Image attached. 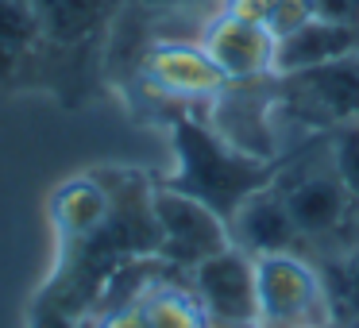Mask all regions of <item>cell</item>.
Wrapping results in <instances>:
<instances>
[{"instance_id": "1", "label": "cell", "mask_w": 359, "mask_h": 328, "mask_svg": "<svg viewBox=\"0 0 359 328\" xmlns=\"http://www.w3.org/2000/svg\"><path fill=\"white\" fill-rule=\"evenodd\" d=\"M274 182L290 205V217L305 240V251L317 263H332L359 243V197L344 182L332 147H328V135L309 158L278 163Z\"/></svg>"}, {"instance_id": "2", "label": "cell", "mask_w": 359, "mask_h": 328, "mask_svg": "<svg viewBox=\"0 0 359 328\" xmlns=\"http://www.w3.org/2000/svg\"><path fill=\"white\" fill-rule=\"evenodd\" d=\"M170 147H174V174L166 178V186L194 193L197 201L212 205L224 220L251 189L266 186L278 170V163L243 155L212 132L209 120L201 124L194 116H178L170 124Z\"/></svg>"}, {"instance_id": "3", "label": "cell", "mask_w": 359, "mask_h": 328, "mask_svg": "<svg viewBox=\"0 0 359 328\" xmlns=\"http://www.w3.org/2000/svg\"><path fill=\"white\" fill-rule=\"evenodd\" d=\"M151 259L158 255L132 259L104 282L101 297L89 313V324L93 328H209V317H205L194 286L158 274V263L151 266Z\"/></svg>"}, {"instance_id": "4", "label": "cell", "mask_w": 359, "mask_h": 328, "mask_svg": "<svg viewBox=\"0 0 359 328\" xmlns=\"http://www.w3.org/2000/svg\"><path fill=\"white\" fill-rule=\"evenodd\" d=\"M50 50L47 93L66 97L86 81L101 43L109 39L116 0H32Z\"/></svg>"}, {"instance_id": "5", "label": "cell", "mask_w": 359, "mask_h": 328, "mask_svg": "<svg viewBox=\"0 0 359 328\" xmlns=\"http://www.w3.org/2000/svg\"><path fill=\"white\" fill-rule=\"evenodd\" d=\"M274 101L286 128L328 135L359 124V55L274 78Z\"/></svg>"}, {"instance_id": "6", "label": "cell", "mask_w": 359, "mask_h": 328, "mask_svg": "<svg viewBox=\"0 0 359 328\" xmlns=\"http://www.w3.org/2000/svg\"><path fill=\"white\" fill-rule=\"evenodd\" d=\"M255 294H259V328H302V324L336 328L325 271L313 255H302V251L259 255Z\"/></svg>"}, {"instance_id": "7", "label": "cell", "mask_w": 359, "mask_h": 328, "mask_svg": "<svg viewBox=\"0 0 359 328\" xmlns=\"http://www.w3.org/2000/svg\"><path fill=\"white\" fill-rule=\"evenodd\" d=\"M151 212H155V232H158L155 255L163 263L178 266V271H189L201 259H209L212 251L232 243L228 220L212 205L197 201L186 189L166 186V182H158L151 189Z\"/></svg>"}, {"instance_id": "8", "label": "cell", "mask_w": 359, "mask_h": 328, "mask_svg": "<svg viewBox=\"0 0 359 328\" xmlns=\"http://www.w3.org/2000/svg\"><path fill=\"white\" fill-rule=\"evenodd\" d=\"M189 286L209 317V328H259L255 259L236 243L189 266Z\"/></svg>"}, {"instance_id": "9", "label": "cell", "mask_w": 359, "mask_h": 328, "mask_svg": "<svg viewBox=\"0 0 359 328\" xmlns=\"http://www.w3.org/2000/svg\"><path fill=\"white\" fill-rule=\"evenodd\" d=\"M140 74L151 86V93L182 104H209L228 86L220 66L201 47V39H155L140 58Z\"/></svg>"}, {"instance_id": "10", "label": "cell", "mask_w": 359, "mask_h": 328, "mask_svg": "<svg viewBox=\"0 0 359 328\" xmlns=\"http://www.w3.org/2000/svg\"><path fill=\"white\" fill-rule=\"evenodd\" d=\"M116 209V182L112 170H81L74 178L58 182L47 201V220L55 235V259L81 247L89 235H97L109 224Z\"/></svg>"}, {"instance_id": "11", "label": "cell", "mask_w": 359, "mask_h": 328, "mask_svg": "<svg viewBox=\"0 0 359 328\" xmlns=\"http://www.w3.org/2000/svg\"><path fill=\"white\" fill-rule=\"evenodd\" d=\"M201 47L220 66L228 81H266L274 78V58H278V39L255 20H243L236 12L217 8L201 24Z\"/></svg>"}, {"instance_id": "12", "label": "cell", "mask_w": 359, "mask_h": 328, "mask_svg": "<svg viewBox=\"0 0 359 328\" xmlns=\"http://www.w3.org/2000/svg\"><path fill=\"white\" fill-rule=\"evenodd\" d=\"M50 50L32 0H0V93L47 89Z\"/></svg>"}, {"instance_id": "13", "label": "cell", "mask_w": 359, "mask_h": 328, "mask_svg": "<svg viewBox=\"0 0 359 328\" xmlns=\"http://www.w3.org/2000/svg\"><path fill=\"white\" fill-rule=\"evenodd\" d=\"M228 235L240 251H248L251 259L259 255H278V251H305V240L297 232L294 217H290V205L282 197L278 182H266V186L251 189L232 212H228Z\"/></svg>"}, {"instance_id": "14", "label": "cell", "mask_w": 359, "mask_h": 328, "mask_svg": "<svg viewBox=\"0 0 359 328\" xmlns=\"http://www.w3.org/2000/svg\"><path fill=\"white\" fill-rule=\"evenodd\" d=\"M348 55H359V27L317 12L309 24H302L286 39H278L274 78L297 74V70H313V66L336 62V58H348Z\"/></svg>"}, {"instance_id": "15", "label": "cell", "mask_w": 359, "mask_h": 328, "mask_svg": "<svg viewBox=\"0 0 359 328\" xmlns=\"http://www.w3.org/2000/svg\"><path fill=\"white\" fill-rule=\"evenodd\" d=\"M220 8L263 24L274 39H286L290 32L317 16V0H220Z\"/></svg>"}, {"instance_id": "16", "label": "cell", "mask_w": 359, "mask_h": 328, "mask_svg": "<svg viewBox=\"0 0 359 328\" xmlns=\"http://www.w3.org/2000/svg\"><path fill=\"white\" fill-rule=\"evenodd\" d=\"M328 282V297H332V313L336 324L359 313V243L348 251V255L332 259V263H320Z\"/></svg>"}, {"instance_id": "17", "label": "cell", "mask_w": 359, "mask_h": 328, "mask_svg": "<svg viewBox=\"0 0 359 328\" xmlns=\"http://www.w3.org/2000/svg\"><path fill=\"white\" fill-rule=\"evenodd\" d=\"M328 147H332V158H336V166H340L348 189L359 197V124L328 132Z\"/></svg>"}, {"instance_id": "18", "label": "cell", "mask_w": 359, "mask_h": 328, "mask_svg": "<svg viewBox=\"0 0 359 328\" xmlns=\"http://www.w3.org/2000/svg\"><path fill=\"white\" fill-rule=\"evenodd\" d=\"M27 328H93V324H89V317H81V313H70V309H62V305H55V301L35 297Z\"/></svg>"}, {"instance_id": "19", "label": "cell", "mask_w": 359, "mask_h": 328, "mask_svg": "<svg viewBox=\"0 0 359 328\" xmlns=\"http://www.w3.org/2000/svg\"><path fill=\"white\" fill-rule=\"evenodd\" d=\"M336 328H359V313H355V317H348V320H340Z\"/></svg>"}, {"instance_id": "20", "label": "cell", "mask_w": 359, "mask_h": 328, "mask_svg": "<svg viewBox=\"0 0 359 328\" xmlns=\"http://www.w3.org/2000/svg\"><path fill=\"white\" fill-rule=\"evenodd\" d=\"M302 328H325V324H302Z\"/></svg>"}]
</instances>
